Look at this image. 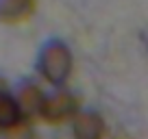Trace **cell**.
Listing matches in <instances>:
<instances>
[{
    "label": "cell",
    "instance_id": "1",
    "mask_svg": "<svg viewBox=\"0 0 148 139\" xmlns=\"http://www.w3.org/2000/svg\"><path fill=\"white\" fill-rule=\"evenodd\" d=\"M74 52L61 37H48L42 42L35 55V74L50 89L70 87L74 76Z\"/></svg>",
    "mask_w": 148,
    "mask_h": 139
},
{
    "label": "cell",
    "instance_id": "2",
    "mask_svg": "<svg viewBox=\"0 0 148 139\" xmlns=\"http://www.w3.org/2000/svg\"><path fill=\"white\" fill-rule=\"evenodd\" d=\"M83 109V100L74 89L70 87H57V89H46L42 109L37 122L44 126H70V122L79 115Z\"/></svg>",
    "mask_w": 148,
    "mask_h": 139
},
{
    "label": "cell",
    "instance_id": "3",
    "mask_svg": "<svg viewBox=\"0 0 148 139\" xmlns=\"http://www.w3.org/2000/svg\"><path fill=\"white\" fill-rule=\"evenodd\" d=\"M13 96L20 104V111H22L24 120L31 122V124H37V115H39L44 96H46L44 83L39 78H35V76H24L13 85Z\"/></svg>",
    "mask_w": 148,
    "mask_h": 139
},
{
    "label": "cell",
    "instance_id": "4",
    "mask_svg": "<svg viewBox=\"0 0 148 139\" xmlns=\"http://www.w3.org/2000/svg\"><path fill=\"white\" fill-rule=\"evenodd\" d=\"M72 139H109V124L105 115L94 107H83L70 122Z\"/></svg>",
    "mask_w": 148,
    "mask_h": 139
},
{
    "label": "cell",
    "instance_id": "5",
    "mask_svg": "<svg viewBox=\"0 0 148 139\" xmlns=\"http://www.w3.org/2000/svg\"><path fill=\"white\" fill-rule=\"evenodd\" d=\"M26 120H24L22 111H20V104L13 96V87L7 83V78L0 76V135L18 128Z\"/></svg>",
    "mask_w": 148,
    "mask_h": 139
},
{
    "label": "cell",
    "instance_id": "6",
    "mask_svg": "<svg viewBox=\"0 0 148 139\" xmlns=\"http://www.w3.org/2000/svg\"><path fill=\"white\" fill-rule=\"evenodd\" d=\"M39 0H0V24L22 26L35 18Z\"/></svg>",
    "mask_w": 148,
    "mask_h": 139
},
{
    "label": "cell",
    "instance_id": "7",
    "mask_svg": "<svg viewBox=\"0 0 148 139\" xmlns=\"http://www.w3.org/2000/svg\"><path fill=\"white\" fill-rule=\"evenodd\" d=\"M0 139H39V137H37L35 124L24 122V124H20L18 128L9 130V133H2V135H0Z\"/></svg>",
    "mask_w": 148,
    "mask_h": 139
}]
</instances>
